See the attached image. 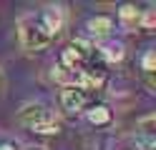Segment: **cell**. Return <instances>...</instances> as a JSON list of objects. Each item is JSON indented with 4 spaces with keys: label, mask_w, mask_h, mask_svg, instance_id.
Instances as JSON below:
<instances>
[{
    "label": "cell",
    "mask_w": 156,
    "mask_h": 150,
    "mask_svg": "<svg viewBox=\"0 0 156 150\" xmlns=\"http://www.w3.org/2000/svg\"><path fill=\"white\" fill-rule=\"evenodd\" d=\"M86 115H88V120H91L93 125H98V128H101V125H108L111 118H113L108 105H91L88 110H86Z\"/></svg>",
    "instance_id": "cell-7"
},
{
    "label": "cell",
    "mask_w": 156,
    "mask_h": 150,
    "mask_svg": "<svg viewBox=\"0 0 156 150\" xmlns=\"http://www.w3.org/2000/svg\"><path fill=\"white\" fill-rule=\"evenodd\" d=\"M0 150H18V145H15V143H3Z\"/></svg>",
    "instance_id": "cell-9"
},
{
    "label": "cell",
    "mask_w": 156,
    "mask_h": 150,
    "mask_svg": "<svg viewBox=\"0 0 156 150\" xmlns=\"http://www.w3.org/2000/svg\"><path fill=\"white\" fill-rule=\"evenodd\" d=\"M18 40H20V48L28 55H35V53H43L53 43V35L45 30L38 15H25L18 23Z\"/></svg>",
    "instance_id": "cell-1"
},
{
    "label": "cell",
    "mask_w": 156,
    "mask_h": 150,
    "mask_svg": "<svg viewBox=\"0 0 156 150\" xmlns=\"http://www.w3.org/2000/svg\"><path fill=\"white\" fill-rule=\"evenodd\" d=\"M38 18H41V23L45 25V30L55 38V33L63 28V10L58 8V5H48L43 8L41 13H38Z\"/></svg>",
    "instance_id": "cell-5"
},
{
    "label": "cell",
    "mask_w": 156,
    "mask_h": 150,
    "mask_svg": "<svg viewBox=\"0 0 156 150\" xmlns=\"http://www.w3.org/2000/svg\"><path fill=\"white\" fill-rule=\"evenodd\" d=\"M25 150H45V148H38V145H33V148H25Z\"/></svg>",
    "instance_id": "cell-10"
},
{
    "label": "cell",
    "mask_w": 156,
    "mask_h": 150,
    "mask_svg": "<svg viewBox=\"0 0 156 150\" xmlns=\"http://www.w3.org/2000/svg\"><path fill=\"white\" fill-rule=\"evenodd\" d=\"M86 28H88V33L93 38H108L113 30V18L111 15H93Z\"/></svg>",
    "instance_id": "cell-6"
},
{
    "label": "cell",
    "mask_w": 156,
    "mask_h": 150,
    "mask_svg": "<svg viewBox=\"0 0 156 150\" xmlns=\"http://www.w3.org/2000/svg\"><path fill=\"white\" fill-rule=\"evenodd\" d=\"M0 88H3V70H0Z\"/></svg>",
    "instance_id": "cell-11"
},
{
    "label": "cell",
    "mask_w": 156,
    "mask_h": 150,
    "mask_svg": "<svg viewBox=\"0 0 156 150\" xmlns=\"http://www.w3.org/2000/svg\"><path fill=\"white\" fill-rule=\"evenodd\" d=\"M18 123L25 125L28 130H33V133H41V135H55L58 130H61L58 120L53 118V113L43 103H28V105H23V110L18 113Z\"/></svg>",
    "instance_id": "cell-2"
},
{
    "label": "cell",
    "mask_w": 156,
    "mask_h": 150,
    "mask_svg": "<svg viewBox=\"0 0 156 150\" xmlns=\"http://www.w3.org/2000/svg\"><path fill=\"white\" fill-rule=\"evenodd\" d=\"M133 140L141 150H154L156 148V118L154 115H144L136 123V133Z\"/></svg>",
    "instance_id": "cell-4"
},
{
    "label": "cell",
    "mask_w": 156,
    "mask_h": 150,
    "mask_svg": "<svg viewBox=\"0 0 156 150\" xmlns=\"http://www.w3.org/2000/svg\"><path fill=\"white\" fill-rule=\"evenodd\" d=\"M119 15H121V20H123V25H126V28H136V25H141V10H139V8H133V5H123Z\"/></svg>",
    "instance_id": "cell-8"
},
{
    "label": "cell",
    "mask_w": 156,
    "mask_h": 150,
    "mask_svg": "<svg viewBox=\"0 0 156 150\" xmlns=\"http://www.w3.org/2000/svg\"><path fill=\"white\" fill-rule=\"evenodd\" d=\"M93 105V93L81 85H63L61 90V108L68 115H78Z\"/></svg>",
    "instance_id": "cell-3"
}]
</instances>
